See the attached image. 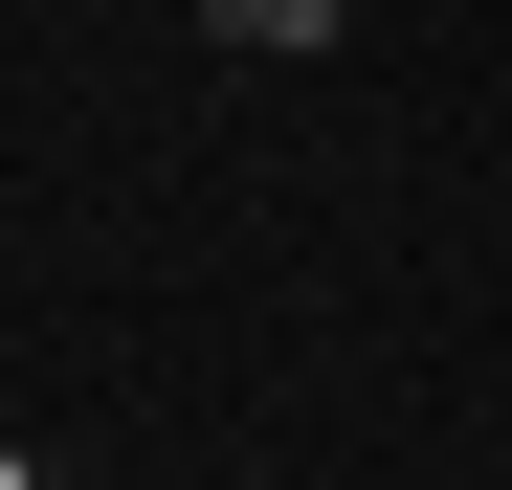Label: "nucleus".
I'll use <instances>...</instances> for the list:
<instances>
[{
    "instance_id": "obj_2",
    "label": "nucleus",
    "mask_w": 512,
    "mask_h": 490,
    "mask_svg": "<svg viewBox=\"0 0 512 490\" xmlns=\"http://www.w3.org/2000/svg\"><path fill=\"white\" fill-rule=\"evenodd\" d=\"M0 490H23V468H0Z\"/></svg>"
},
{
    "instance_id": "obj_1",
    "label": "nucleus",
    "mask_w": 512,
    "mask_h": 490,
    "mask_svg": "<svg viewBox=\"0 0 512 490\" xmlns=\"http://www.w3.org/2000/svg\"><path fill=\"white\" fill-rule=\"evenodd\" d=\"M334 23H357V0H223V45H268V67H312Z\"/></svg>"
},
{
    "instance_id": "obj_3",
    "label": "nucleus",
    "mask_w": 512,
    "mask_h": 490,
    "mask_svg": "<svg viewBox=\"0 0 512 490\" xmlns=\"http://www.w3.org/2000/svg\"><path fill=\"white\" fill-rule=\"evenodd\" d=\"M201 23H223V0H201Z\"/></svg>"
}]
</instances>
